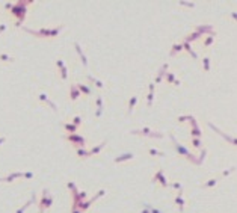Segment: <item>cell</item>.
Wrapping results in <instances>:
<instances>
[{"label": "cell", "instance_id": "obj_31", "mask_svg": "<svg viewBox=\"0 0 237 213\" xmlns=\"http://www.w3.org/2000/svg\"><path fill=\"white\" fill-rule=\"evenodd\" d=\"M218 183H219V178H216V177H214V178H210V180H207L206 183H202V184H201V188H214V186L218 184Z\"/></svg>", "mask_w": 237, "mask_h": 213}, {"label": "cell", "instance_id": "obj_2", "mask_svg": "<svg viewBox=\"0 0 237 213\" xmlns=\"http://www.w3.org/2000/svg\"><path fill=\"white\" fill-rule=\"evenodd\" d=\"M33 2L32 0H27V2H23V0H18V2H15V3H12V6H11V14L14 15V17H17V27H21V24H23V21H24V18H26V12H27V6L29 5H32Z\"/></svg>", "mask_w": 237, "mask_h": 213}, {"label": "cell", "instance_id": "obj_41", "mask_svg": "<svg viewBox=\"0 0 237 213\" xmlns=\"http://www.w3.org/2000/svg\"><path fill=\"white\" fill-rule=\"evenodd\" d=\"M59 74H61V79H62V80H67V79H68V68H67V66L61 68V70H59Z\"/></svg>", "mask_w": 237, "mask_h": 213}, {"label": "cell", "instance_id": "obj_34", "mask_svg": "<svg viewBox=\"0 0 237 213\" xmlns=\"http://www.w3.org/2000/svg\"><path fill=\"white\" fill-rule=\"evenodd\" d=\"M163 80H166L169 85H172L175 82V73L174 71H166V74H165V79Z\"/></svg>", "mask_w": 237, "mask_h": 213}, {"label": "cell", "instance_id": "obj_7", "mask_svg": "<svg viewBox=\"0 0 237 213\" xmlns=\"http://www.w3.org/2000/svg\"><path fill=\"white\" fill-rule=\"evenodd\" d=\"M195 32H198L199 35L207 36V35H216V30L212 24H196L193 27Z\"/></svg>", "mask_w": 237, "mask_h": 213}, {"label": "cell", "instance_id": "obj_6", "mask_svg": "<svg viewBox=\"0 0 237 213\" xmlns=\"http://www.w3.org/2000/svg\"><path fill=\"white\" fill-rule=\"evenodd\" d=\"M65 139H67L68 142H71L73 144V147L74 148H77V147H80V148H86V144H88V141H86V138L85 136H82V135H77V133H67L65 135Z\"/></svg>", "mask_w": 237, "mask_h": 213}, {"label": "cell", "instance_id": "obj_44", "mask_svg": "<svg viewBox=\"0 0 237 213\" xmlns=\"http://www.w3.org/2000/svg\"><path fill=\"white\" fill-rule=\"evenodd\" d=\"M193 115H180L178 118H177V121L178 123H186V121H190V118H192Z\"/></svg>", "mask_w": 237, "mask_h": 213}, {"label": "cell", "instance_id": "obj_13", "mask_svg": "<svg viewBox=\"0 0 237 213\" xmlns=\"http://www.w3.org/2000/svg\"><path fill=\"white\" fill-rule=\"evenodd\" d=\"M135 157H136L135 153L127 151V153H122V154H120L118 157H115L113 162H115V163H122V162H127V160H133Z\"/></svg>", "mask_w": 237, "mask_h": 213}, {"label": "cell", "instance_id": "obj_27", "mask_svg": "<svg viewBox=\"0 0 237 213\" xmlns=\"http://www.w3.org/2000/svg\"><path fill=\"white\" fill-rule=\"evenodd\" d=\"M62 127H64V130L67 131L68 135H70V133H76L77 131V127L73 123H62Z\"/></svg>", "mask_w": 237, "mask_h": 213}, {"label": "cell", "instance_id": "obj_45", "mask_svg": "<svg viewBox=\"0 0 237 213\" xmlns=\"http://www.w3.org/2000/svg\"><path fill=\"white\" fill-rule=\"evenodd\" d=\"M143 205H145V207L150 210V213H162L159 209H156L154 207V205H151V204H148V203H145V204H143Z\"/></svg>", "mask_w": 237, "mask_h": 213}, {"label": "cell", "instance_id": "obj_39", "mask_svg": "<svg viewBox=\"0 0 237 213\" xmlns=\"http://www.w3.org/2000/svg\"><path fill=\"white\" fill-rule=\"evenodd\" d=\"M168 188H172V189H177V190H183V184L180 181H169Z\"/></svg>", "mask_w": 237, "mask_h": 213}, {"label": "cell", "instance_id": "obj_40", "mask_svg": "<svg viewBox=\"0 0 237 213\" xmlns=\"http://www.w3.org/2000/svg\"><path fill=\"white\" fill-rule=\"evenodd\" d=\"M104 195H106V189H100V190H98V192H97V195H94V197H92V198H91V201H92V204H94V201H97V199H98V198H101V197H104Z\"/></svg>", "mask_w": 237, "mask_h": 213}, {"label": "cell", "instance_id": "obj_16", "mask_svg": "<svg viewBox=\"0 0 237 213\" xmlns=\"http://www.w3.org/2000/svg\"><path fill=\"white\" fill-rule=\"evenodd\" d=\"M175 205L178 207V210L183 213L184 212V205H186V201L183 198V190H178L177 192V197H175Z\"/></svg>", "mask_w": 237, "mask_h": 213}, {"label": "cell", "instance_id": "obj_22", "mask_svg": "<svg viewBox=\"0 0 237 213\" xmlns=\"http://www.w3.org/2000/svg\"><path fill=\"white\" fill-rule=\"evenodd\" d=\"M137 101H139V97L137 95H131L130 100H128V106H127V115H131V112H133L135 106L137 104Z\"/></svg>", "mask_w": 237, "mask_h": 213}, {"label": "cell", "instance_id": "obj_14", "mask_svg": "<svg viewBox=\"0 0 237 213\" xmlns=\"http://www.w3.org/2000/svg\"><path fill=\"white\" fill-rule=\"evenodd\" d=\"M23 171H14V172H9L6 177H3V181L5 183H14L17 178H23Z\"/></svg>", "mask_w": 237, "mask_h": 213}, {"label": "cell", "instance_id": "obj_30", "mask_svg": "<svg viewBox=\"0 0 237 213\" xmlns=\"http://www.w3.org/2000/svg\"><path fill=\"white\" fill-rule=\"evenodd\" d=\"M190 145H192V148L201 150L204 144H202V139H199V138H192V141H190Z\"/></svg>", "mask_w": 237, "mask_h": 213}, {"label": "cell", "instance_id": "obj_20", "mask_svg": "<svg viewBox=\"0 0 237 213\" xmlns=\"http://www.w3.org/2000/svg\"><path fill=\"white\" fill-rule=\"evenodd\" d=\"M202 38V35H199V33L198 32H190L189 33V35H186V36H183V39H181V41H184V42H192V41H198V39H201Z\"/></svg>", "mask_w": 237, "mask_h": 213}, {"label": "cell", "instance_id": "obj_48", "mask_svg": "<svg viewBox=\"0 0 237 213\" xmlns=\"http://www.w3.org/2000/svg\"><path fill=\"white\" fill-rule=\"evenodd\" d=\"M56 66H57V70H61L65 66V62H64V59H57L56 61Z\"/></svg>", "mask_w": 237, "mask_h": 213}, {"label": "cell", "instance_id": "obj_46", "mask_svg": "<svg viewBox=\"0 0 237 213\" xmlns=\"http://www.w3.org/2000/svg\"><path fill=\"white\" fill-rule=\"evenodd\" d=\"M33 177H35V174L32 171H24V174H23V178H26V180H30Z\"/></svg>", "mask_w": 237, "mask_h": 213}, {"label": "cell", "instance_id": "obj_19", "mask_svg": "<svg viewBox=\"0 0 237 213\" xmlns=\"http://www.w3.org/2000/svg\"><path fill=\"white\" fill-rule=\"evenodd\" d=\"M107 145V139H104V141L101 142V144H98V145H95V147H92L91 150H88V153H89V157H92V156H95V154H98L104 147Z\"/></svg>", "mask_w": 237, "mask_h": 213}, {"label": "cell", "instance_id": "obj_15", "mask_svg": "<svg viewBox=\"0 0 237 213\" xmlns=\"http://www.w3.org/2000/svg\"><path fill=\"white\" fill-rule=\"evenodd\" d=\"M95 104H97V110H95V118H100L104 112V103H103V95H97L95 97Z\"/></svg>", "mask_w": 237, "mask_h": 213}, {"label": "cell", "instance_id": "obj_18", "mask_svg": "<svg viewBox=\"0 0 237 213\" xmlns=\"http://www.w3.org/2000/svg\"><path fill=\"white\" fill-rule=\"evenodd\" d=\"M80 97H82V94H80V91L77 89L76 83L70 85V100H71V101H76V100H79Z\"/></svg>", "mask_w": 237, "mask_h": 213}, {"label": "cell", "instance_id": "obj_25", "mask_svg": "<svg viewBox=\"0 0 237 213\" xmlns=\"http://www.w3.org/2000/svg\"><path fill=\"white\" fill-rule=\"evenodd\" d=\"M180 51H183V44L178 41V42L172 44V49L169 50V56H175V55H178Z\"/></svg>", "mask_w": 237, "mask_h": 213}, {"label": "cell", "instance_id": "obj_43", "mask_svg": "<svg viewBox=\"0 0 237 213\" xmlns=\"http://www.w3.org/2000/svg\"><path fill=\"white\" fill-rule=\"evenodd\" d=\"M178 5L180 6H186V8H195V3L193 2H186V0H180Z\"/></svg>", "mask_w": 237, "mask_h": 213}, {"label": "cell", "instance_id": "obj_26", "mask_svg": "<svg viewBox=\"0 0 237 213\" xmlns=\"http://www.w3.org/2000/svg\"><path fill=\"white\" fill-rule=\"evenodd\" d=\"M76 154L79 159H89V153L86 148H80V147H77L76 148Z\"/></svg>", "mask_w": 237, "mask_h": 213}, {"label": "cell", "instance_id": "obj_35", "mask_svg": "<svg viewBox=\"0 0 237 213\" xmlns=\"http://www.w3.org/2000/svg\"><path fill=\"white\" fill-rule=\"evenodd\" d=\"M147 151H148L150 156H160V157H165V156H166V154H165V151H160V150H157V148H151V147H150Z\"/></svg>", "mask_w": 237, "mask_h": 213}, {"label": "cell", "instance_id": "obj_52", "mask_svg": "<svg viewBox=\"0 0 237 213\" xmlns=\"http://www.w3.org/2000/svg\"><path fill=\"white\" fill-rule=\"evenodd\" d=\"M172 85H174V86H180V85H181V82L178 80V79H175V82H174Z\"/></svg>", "mask_w": 237, "mask_h": 213}, {"label": "cell", "instance_id": "obj_53", "mask_svg": "<svg viewBox=\"0 0 237 213\" xmlns=\"http://www.w3.org/2000/svg\"><path fill=\"white\" fill-rule=\"evenodd\" d=\"M71 213H83V212L79 210V209H71Z\"/></svg>", "mask_w": 237, "mask_h": 213}, {"label": "cell", "instance_id": "obj_5", "mask_svg": "<svg viewBox=\"0 0 237 213\" xmlns=\"http://www.w3.org/2000/svg\"><path fill=\"white\" fill-rule=\"evenodd\" d=\"M130 133H131V135H141V136L153 138V139H162V138H165V133H162V131H156V130H151L150 127H143V129H133Z\"/></svg>", "mask_w": 237, "mask_h": 213}, {"label": "cell", "instance_id": "obj_32", "mask_svg": "<svg viewBox=\"0 0 237 213\" xmlns=\"http://www.w3.org/2000/svg\"><path fill=\"white\" fill-rule=\"evenodd\" d=\"M190 136L202 139V130L199 129V125H198V127H192V129H190Z\"/></svg>", "mask_w": 237, "mask_h": 213}, {"label": "cell", "instance_id": "obj_28", "mask_svg": "<svg viewBox=\"0 0 237 213\" xmlns=\"http://www.w3.org/2000/svg\"><path fill=\"white\" fill-rule=\"evenodd\" d=\"M0 61L2 62H14L15 61V58L14 56H11V55H8V53H5V51H0Z\"/></svg>", "mask_w": 237, "mask_h": 213}, {"label": "cell", "instance_id": "obj_12", "mask_svg": "<svg viewBox=\"0 0 237 213\" xmlns=\"http://www.w3.org/2000/svg\"><path fill=\"white\" fill-rule=\"evenodd\" d=\"M35 201H36V192H32V195H30V198L26 201L21 207H18L17 210H15V213H24L26 210L29 209V205H32V204H35Z\"/></svg>", "mask_w": 237, "mask_h": 213}, {"label": "cell", "instance_id": "obj_11", "mask_svg": "<svg viewBox=\"0 0 237 213\" xmlns=\"http://www.w3.org/2000/svg\"><path fill=\"white\" fill-rule=\"evenodd\" d=\"M73 45H74V49H76V53L79 55V58H80L82 64L85 65V68H86V66H88V58H86V55L83 53V49H82L80 42H79V41H74V42H73Z\"/></svg>", "mask_w": 237, "mask_h": 213}, {"label": "cell", "instance_id": "obj_37", "mask_svg": "<svg viewBox=\"0 0 237 213\" xmlns=\"http://www.w3.org/2000/svg\"><path fill=\"white\" fill-rule=\"evenodd\" d=\"M154 97H156V92H148L147 94V106L151 109L153 108V103H154Z\"/></svg>", "mask_w": 237, "mask_h": 213}, {"label": "cell", "instance_id": "obj_33", "mask_svg": "<svg viewBox=\"0 0 237 213\" xmlns=\"http://www.w3.org/2000/svg\"><path fill=\"white\" fill-rule=\"evenodd\" d=\"M214 39H216V35H207V36H206V39L202 41V45L207 49V47H210V45H212V44L214 42Z\"/></svg>", "mask_w": 237, "mask_h": 213}, {"label": "cell", "instance_id": "obj_47", "mask_svg": "<svg viewBox=\"0 0 237 213\" xmlns=\"http://www.w3.org/2000/svg\"><path fill=\"white\" fill-rule=\"evenodd\" d=\"M234 169H236V165H233V166H231V168H229V169H225V171L222 172V175L225 177V175H228V174H231V172H234Z\"/></svg>", "mask_w": 237, "mask_h": 213}, {"label": "cell", "instance_id": "obj_21", "mask_svg": "<svg viewBox=\"0 0 237 213\" xmlns=\"http://www.w3.org/2000/svg\"><path fill=\"white\" fill-rule=\"evenodd\" d=\"M77 89L80 91V94H85V95H91L92 94V88L88 85V83H76Z\"/></svg>", "mask_w": 237, "mask_h": 213}, {"label": "cell", "instance_id": "obj_56", "mask_svg": "<svg viewBox=\"0 0 237 213\" xmlns=\"http://www.w3.org/2000/svg\"><path fill=\"white\" fill-rule=\"evenodd\" d=\"M2 181H3V178H2V177H0V183H2Z\"/></svg>", "mask_w": 237, "mask_h": 213}, {"label": "cell", "instance_id": "obj_36", "mask_svg": "<svg viewBox=\"0 0 237 213\" xmlns=\"http://www.w3.org/2000/svg\"><path fill=\"white\" fill-rule=\"evenodd\" d=\"M206 156H207V148H201V154H199V156H196V165L199 166V165L204 162Z\"/></svg>", "mask_w": 237, "mask_h": 213}, {"label": "cell", "instance_id": "obj_24", "mask_svg": "<svg viewBox=\"0 0 237 213\" xmlns=\"http://www.w3.org/2000/svg\"><path fill=\"white\" fill-rule=\"evenodd\" d=\"M181 44H183V50H186L187 53H189V55L190 56H192L193 59H198V55H196V51L192 49V45H190L189 42H184V41H180Z\"/></svg>", "mask_w": 237, "mask_h": 213}, {"label": "cell", "instance_id": "obj_38", "mask_svg": "<svg viewBox=\"0 0 237 213\" xmlns=\"http://www.w3.org/2000/svg\"><path fill=\"white\" fill-rule=\"evenodd\" d=\"M67 188L70 189L71 195H76L77 192H79V189H77V186H76V183H74V181H68V183H67Z\"/></svg>", "mask_w": 237, "mask_h": 213}, {"label": "cell", "instance_id": "obj_8", "mask_svg": "<svg viewBox=\"0 0 237 213\" xmlns=\"http://www.w3.org/2000/svg\"><path fill=\"white\" fill-rule=\"evenodd\" d=\"M153 181H154V183H159L162 188H165V189L168 188V178L165 177L163 169H157V171H156V174L153 175Z\"/></svg>", "mask_w": 237, "mask_h": 213}, {"label": "cell", "instance_id": "obj_17", "mask_svg": "<svg viewBox=\"0 0 237 213\" xmlns=\"http://www.w3.org/2000/svg\"><path fill=\"white\" fill-rule=\"evenodd\" d=\"M207 124H208V127H210V129H213V130H214L216 133H218V135H221V136H223V138H225V139H227V141H228V142H231L233 145H236V139H234V138H229L228 135H225V133H223L222 130H219V129H218V127H216V125H214L213 123H210V121H208Z\"/></svg>", "mask_w": 237, "mask_h": 213}, {"label": "cell", "instance_id": "obj_54", "mask_svg": "<svg viewBox=\"0 0 237 213\" xmlns=\"http://www.w3.org/2000/svg\"><path fill=\"white\" fill-rule=\"evenodd\" d=\"M141 213H150V210H148V209L145 207V205H143V209L141 210Z\"/></svg>", "mask_w": 237, "mask_h": 213}, {"label": "cell", "instance_id": "obj_50", "mask_svg": "<svg viewBox=\"0 0 237 213\" xmlns=\"http://www.w3.org/2000/svg\"><path fill=\"white\" fill-rule=\"evenodd\" d=\"M6 29H8V24H5V23H3V24H0V35H2V33H3Z\"/></svg>", "mask_w": 237, "mask_h": 213}, {"label": "cell", "instance_id": "obj_29", "mask_svg": "<svg viewBox=\"0 0 237 213\" xmlns=\"http://www.w3.org/2000/svg\"><path fill=\"white\" fill-rule=\"evenodd\" d=\"M202 68L206 73H210L212 71V64H210V58L208 56H204L202 58Z\"/></svg>", "mask_w": 237, "mask_h": 213}, {"label": "cell", "instance_id": "obj_49", "mask_svg": "<svg viewBox=\"0 0 237 213\" xmlns=\"http://www.w3.org/2000/svg\"><path fill=\"white\" fill-rule=\"evenodd\" d=\"M148 92H156V85L153 82L148 83Z\"/></svg>", "mask_w": 237, "mask_h": 213}, {"label": "cell", "instance_id": "obj_1", "mask_svg": "<svg viewBox=\"0 0 237 213\" xmlns=\"http://www.w3.org/2000/svg\"><path fill=\"white\" fill-rule=\"evenodd\" d=\"M62 29H64V24H57L55 27H42V29H36V30L30 29V27H23L24 32H27L36 38H56L62 32Z\"/></svg>", "mask_w": 237, "mask_h": 213}, {"label": "cell", "instance_id": "obj_55", "mask_svg": "<svg viewBox=\"0 0 237 213\" xmlns=\"http://www.w3.org/2000/svg\"><path fill=\"white\" fill-rule=\"evenodd\" d=\"M11 6H12V3H5V9H11Z\"/></svg>", "mask_w": 237, "mask_h": 213}, {"label": "cell", "instance_id": "obj_3", "mask_svg": "<svg viewBox=\"0 0 237 213\" xmlns=\"http://www.w3.org/2000/svg\"><path fill=\"white\" fill-rule=\"evenodd\" d=\"M53 195L50 194V190L47 188L42 189V194H41V198H39V201L36 204L38 207V213H44L45 210H48L51 205H53Z\"/></svg>", "mask_w": 237, "mask_h": 213}, {"label": "cell", "instance_id": "obj_4", "mask_svg": "<svg viewBox=\"0 0 237 213\" xmlns=\"http://www.w3.org/2000/svg\"><path fill=\"white\" fill-rule=\"evenodd\" d=\"M169 138H171V141L174 142V148H175V151L178 153L180 156L186 157L189 162H192V163H195V165H196V156L193 154V153H190L186 147H184V145H181V144H180V142L175 139V136L172 135V133H169Z\"/></svg>", "mask_w": 237, "mask_h": 213}, {"label": "cell", "instance_id": "obj_42", "mask_svg": "<svg viewBox=\"0 0 237 213\" xmlns=\"http://www.w3.org/2000/svg\"><path fill=\"white\" fill-rule=\"evenodd\" d=\"M70 123H73L76 127H79V125H82V116L76 115V116H73V121H70Z\"/></svg>", "mask_w": 237, "mask_h": 213}, {"label": "cell", "instance_id": "obj_9", "mask_svg": "<svg viewBox=\"0 0 237 213\" xmlns=\"http://www.w3.org/2000/svg\"><path fill=\"white\" fill-rule=\"evenodd\" d=\"M166 71H169V64H163L160 68H159V71H157V74H156V77H154V82H153V83H154V85H159L160 82H163Z\"/></svg>", "mask_w": 237, "mask_h": 213}, {"label": "cell", "instance_id": "obj_10", "mask_svg": "<svg viewBox=\"0 0 237 213\" xmlns=\"http://www.w3.org/2000/svg\"><path fill=\"white\" fill-rule=\"evenodd\" d=\"M38 100H39V101H41V103H44V104L50 106V108L53 109L55 112H57V104H56L55 101H51V100H50V97H48L47 94H45V92H39V94H38Z\"/></svg>", "mask_w": 237, "mask_h": 213}, {"label": "cell", "instance_id": "obj_51", "mask_svg": "<svg viewBox=\"0 0 237 213\" xmlns=\"http://www.w3.org/2000/svg\"><path fill=\"white\" fill-rule=\"evenodd\" d=\"M6 142V136H0V145Z\"/></svg>", "mask_w": 237, "mask_h": 213}, {"label": "cell", "instance_id": "obj_23", "mask_svg": "<svg viewBox=\"0 0 237 213\" xmlns=\"http://www.w3.org/2000/svg\"><path fill=\"white\" fill-rule=\"evenodd\" d=\"M86 79H88V80H89L92 85H94V86H97L98 89H104V88H106V86H104V83L100 80V79H95L94 76H91V74H86Z\"/></svg>", "mask_w": 237, "mask_h": 213}]
</instances>
